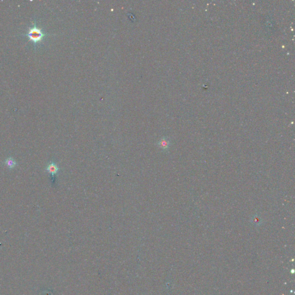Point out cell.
<instances>
[{"instance_id": "3957f363", "label": "cell", "mask_w": 295, "mask_h": 295, "mask_svg": "<svg viewBox=\"0 0 295 295\" xmlns=\"http://www.w3.org/2000/svg\"><path fill=\"white\" fill-rule=\"evenodd\" d=\"M171 144V143L170 141L166 137H162V138L157 143V146L164 152H167Z\"/></svg>"}, {"instance_id": "7a4b0ae2", "label": "cell", "mask_w": 295, "mask_h": 295, "mask_svg": "<svg viewBox=\"0 0 295 295\" xmlns=\"http://www.w3.org/2000/svg\"><path fill=\"white\" fill-rule=\"evenodd\" d=\"M45 170L51 175L52 182V183H54L55 181V177L61 170L59 166L54 161H51L48 163Z\"/></svg>"}, {"instance_id": "6da1fadb", "label": "cell", "mask_w": 295, "mask_h": 295, "mask_svg": "<svg viewBox=\"0 0 295 295\" xmlns=\"http://www.w3.org/2000/svg\"><path fill=\"white\" fill-rule=\"evenodd\" d=\"M22 35L27 37L29 40L32 42L36 46L37 44L43 41L44 37H46L47 34L44 33L42 28L38 27L37 26V23L35 22L33 24V25L28 28L27 32Z\"/></svg>"}, {"instance_id": "277c9868", "label": "cell", "mask_w": 295, "mask_h": 295, "mask_svg": "<svg viewBox=\"0 0 295 295\" xmlns=\"http://www.w3.org/2000/svg\"><path fill=\"white\" fill-rule=\"evenodd\" d=\"M5 165L10 170L13 169L17 166V162L12 157H9L4 161Z\"/></svg>"}, {"instance_id": "5b68a950", "label": "cell", "mask_w": 295, "mask_h": 295, "mask_svg": "<svg viewBox=\"0 0 295 295\" xmlns=\"http://www.w3.org/2000/svg\"><path fill=\"white\" fill-rule=\"evenodd\" d=\"M251 222L254 224L255 225H260L262 223V219L259 217V216L258 215H255L253 216V217L251 219Z\"/></svg>"}]
</instances>
